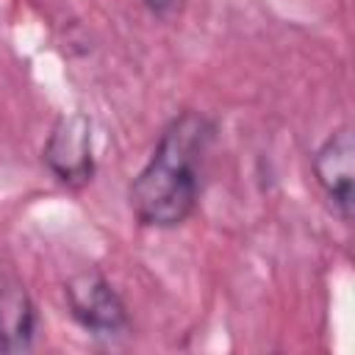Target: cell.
I'll list each match as a JSON object with an SVG mask.
<instances>
[{
  "label": "cell",
  "mask_w": 355,
  "mask_h": 355,
  "mask_svg": "<svg viewBox=\"0 0 355 355\" xmlns=\"http://www.w3.org/2000/svg\"><path fill=\"white\" fill-rule=\"evenodd\" d=\"M214 139L216 125L200 111H180L166 122L147 164L128 186V202L141 227L172 230L194 214Z\"/></svg>",
  "instance_id": "obj_1"
},
{
  "label": "cell",
  "mask_w": 355,
  "mask_h": 355,
  "mask_svg": "<svg viewBox=\"0 0 355 355\" xmlns=\"http://www.w3.org/2000/svg\"><path fill=\"white\" fill-rule=\"evenodd\" d=\"M42 164L50 175L67 189H83L94 178V136L92 119L83 111L61 114L44 144H42Z\"/></svg>",
  "instance_id": "obj_2"
},
{
  "label": "cell",
  "mask_w": 355,
  "mask_h": 355,
  "mask_svg": "<svg viewBox=\"0 0 355 355\" xmlns=\"http://www.w3.org/2000/svg\"><path fill=\"white\" fill-rule=\"evenodd\" d=\"M67 311L92 336H116L128 330L130 313L119 291L100 269H80L67 277L64 283Z\"/></svg>",
  "instance_id": "obj_3"
},
{
  "label": "cell",
  "mask_w": 355,
  "mask_h": 355,
  "mask_svg": "<svg viewBox=\"0 0 355 355\" xmlns=\"http://www.w3.org/2000/svg\"><path fill=\"white\" fill-rule=\"evenodd\" d=\"M311 169L336 214L349 222L355 205V141L349 125L327 133V139L311 155Z\"/></svg>",
  "instance_id": "obj_4"
},
{
  "label": "cell",
  "mask_w": 355,
  "mask_h": 355,
  "mask_svg": "<svg viewBox=\"0 0 355 355\" xmlns=\"http://www.w3.org/2000/svg\"><path fill=\"white\" fill-rule=\"evenodd\" d=\"M39 327L36 302L14 275H0V352L17 355L33 347Z\"/></svg>",
  "instance_id": "obj_5"
},
{
  "label": "cell",
  "mask_w": 355,
  "mask_h": 355,
  "mask_svg": "<svg viewBox=\"0 0 355 355\" xmlns=\"http://www.w3.org/2000/svg\"><path fill=\"white\" fill-rule=\"evenodd\" d=\"M150 14H155V17H166L172 8H175V3L178 0H139Z\"/></svg>",
  "instance_id": "obj_6"
}]
</instances>
